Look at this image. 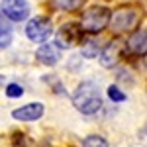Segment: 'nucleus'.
I'll use <instances>...</instances> for the list:
<instances>
[{
    "label": "nucleus",
    "mask_w": 147,
    "mask_h": 147,
    "mask_svg": "<svg viewBox=\"0 0 147 147\" xmlns=\"http://www.w3.org/2000/svg\"><path fill=\"white\" fill-rule=\"evenodd\" d=\"M73 104L79 112L92 116L102 108V96H100V88L94 82H82L79 84V88L73 94Z\"/></svg>",
    "instance_id": "obj_1"
},
{
    "label": "nucleus",
    "mask_w": 147,
    "mask_h": 147,
    "mask_svg": "<svg viewBox=\"0 0 147 147\" xmlns=\"http://www.w3.org/2000/svg\"><path fill=\"white\" fill-rule=\"evenodd\" d=\"M110 18H112V12L108 10L106 6H92V8H88L82 14L80 28H82V32L98 34L106 26H110Z\"/></svg>",
    "instance_id": "obj_2"
},
{
    "label": "nucleus",
    "mask_w": 147,
    "mask_h": 147,
    "mask_svg": "<svg viewBox=\"0 0 147 147\" xmlns=\"http://www.w3.org/2000/svg\"><path fill=\"white\" fill-rule=\"evenodd\" d=\"M139 22V14H137L134 8H120L112 14L110 18V28H112L116 34H124V32H129L134 30Z\"/></svg>",
    "instance_id": "obj_3"
},
{
    "label": "nucleus",
    "mask_w": 147,
    "mask_h": 147,
    "mask_svg": "<svg viewBox=\"0 0 147 147\" xmlns=\"http://www.w3.org/2000/svg\"><path fill=\"white\" fill-rule=\"evenodd\" d=\"M26 34H28V39H32L35 43H43L53 34V24H51V20H47L43 16L34 18L26 26Z\"/></svg>",
    "instance_id": "obj_4"
},
{
    "label": "nucleus",
    "mask_w": 147,
    "mask_h": 147,
    "mask_svg": "<svg viewBox=\"0 0 147 147\" xmlns=\"http://www.w3.org/2000/svg\"><path fill=\"white\" fill-rule=\"evenodd\" d=\"M80 39H82V28L80 24H65L59 32H57V45L63 47V49H69V47L77 45Z\"/></svg>",
    "instance_id": "obj_5"
},
{
    "label": "nucleus",
    "mask_w": 147,
    "mask_h": 147,
    "mask_svg": "<svg viewBox=\"0 0 147 147\" xmlns=\"http://www.w3.org/2000/svg\"><path fill=\"white\" fill-rule=\"evenodd\" d=\"M2 14L12 22H22L30 16V4L26 0H2Z\"/></svg>",
    "instance_id": "obj_6"
},
{
    "label": "nucleus",
    "mask_w": 147,
    "mask_h": 147,
    "mask_svg": "<svg viewBox=\"0 0 147 147\" xmlns=\"http://www.w3.org/2000/svg\"><path fill=\"white\" fill-rule=\"evenodd\" d=\"M43 112H45L43 104L34 102V104H26L22 108H16L12 112V118L14 120H20V122H35V120H39L43 116Z\"/></svg>",
    "instance_id": "obj_7"
},
{
    "label": "nucleus",
    "mask_w": 147,
    "mask_h": 147,
    "mask_svg": "<svg viewBox=\"0 0 147 147\" xmlns=\"http://www.w3.org/2000/svg\"><path fill=\"white\" fill-rule=\"evenodd\" d=\"M35 57H37L39 63L51 67V65L59 63V59H61V47L57 45V43H45V45H41L37 49Z\"/></svg>",
    "instance_id": "obj_8"
},
{
    "label": "nucleus",
    "mask_w": 147,
    "mask_h": 147,
    "mask_svg": "<svg viewBox=\"0 0 147 147\" xmlns=\"http://www.w3.org/2000/svg\"><path fill=\"white\" fill-rule=\"evenodd\" d=\"M118 59H120V43H118V41L108 43V45L100 51V65L102 67H106V69L114 67V65L118 63Z\"/></svg>",
    "instance_id": "obj_9"
},
{
    "label": "nucleus",
    "mask_w": 147,
    "mask_h": 147,
    "mask_svg": "<svg viewBox=\"0 0 147 147\" xmlns=\"http://www.w3.org/2000/svg\"><path fill=\"white\" fill-rule=\"evenodd\" d=\"M127 51L134 55H145L147 53V32H136L127 39Z\"/></svg>",
    "instance_id": "obj_10"
},
{
    "label": "nucleus",
    "mask_w": 147,
    "mask_h": 147,
    "mask_svg": "<svg viewBox=\"0 0 147 147\" xmlns=\"http://www.w3.org/2000/svg\"><path fill=\"white\" fill-rule=\"evenodd\" d=\"M51 2H53V6L59 8V10L73 12V10H77V8H80L84 0H51Z\"/></svg>",
    "instance_id": "obj_11"
},
{
    "label": "nucleus",
    "mask_w": 147,
    "mask_h": 147,
    "mask_svg": "<svg viewBox=\"0 0 147 147\" xmlns=\"http://www.w3.org/2000/svg\"><path fill=\"white\" fill-rule=\"evenodd\" d=\"M12 41V32H10V24H6L0 18V49L8 47Z\"/></svg>",
    "instance_id": "obj_12"
},
{
    "label": "nucleus",
    "mask_w": 147,
    "mask_h": 147,
    "mask_svg": "<svg viewBox=\"0 0 147 147\" xmlns=\"http://www.w3.org/2000/svg\"><path fill=\"white\" fill-rule=\"evenodd\" d=\"M82 147H110V145H108V141L100 136H88V137H84Z\"/></svg>",
    "instance_id": "obj_13"
},
{
    "label": "nucleus",
    "mask_w": 147,
    "mask_h": 147,
    "mask_svg": "<svg viewBox=\"0 0 147 147\" xmlns=\"http://www.w3.org/2000/svg\"><path fill=\"white\" fill-rule=\"evenodd\" d=\"M98 53H100V47H98L96 41H88V43H84V45H82V55L88 57V59L98 57Z\"/></svg>",
    "instance_id": "obj_14"
},
{
    "label": "nucleus",
    "mask_w": 147,
    "mask_h": 147,
    "mask_svg": "<svg viewBox=\"0 0 147 147\" xmlns=\"http://www.w3.org/2000/svg\"><path fill=\"white\" fill-rule=\"evenodd\" d=\"M108 96H110V100H114V102H124L125 100V94L118 86H108Z\"/></svg>",
    "instance_id": "obj_15"
},
{
    "label": "nucleus",
    "mask_w": 147,
    "mask_h": 147,
    "mask_svg": "<svg viewBox=\"0 0 147 147\" xmlns=\"http://www.w3.org/2000/svg\"><path fill=\"white\" fill-rule=\"evenodd\" d=\"M22 94H24V88L20 84H16V82H12V84L6 86V96H10V98H20Z\"/></svg>",
    "instance_id": "obj_16"
},
{
    "label": "nucleus",
    "mask_w": 147,
    "mask_h": 147,
    "mask_svg": "<svg viewBox=\"0 0 147 147\" xmlns=\"http://www.w3.org/2000/svg\"><path fill=\"white\" fill-rule=\"evenodd\" d=\"M2 82H4V77H0V84H2Z\"/></svg>",
    "instance_id": "obj_17"
}]
</instances>
